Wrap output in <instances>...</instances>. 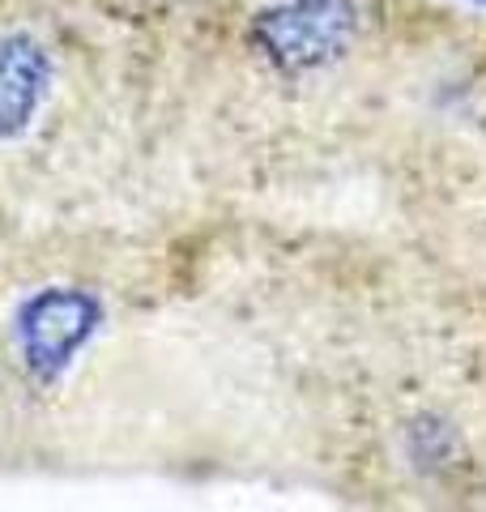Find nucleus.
<instances>
[{"label":"nucleus","mask_w":486,"mask_h":512,"mask_svg":"<svg viewBox=\"0 0 486 512\" xmlns=\"http://www.w3.org/2000/svg\"><path fill=\"white\" fill-rule=\"evenodd\" d=\"M273 52L290 64H316L350 35V9L342 0H299L290 13L265 22Z\"/></svg>","instance_id":"nucleus-2"},{"label":"nucleus","mask_w":486,"mask_h":512,"mask_svg":"<svg viewBox=\"0 0 486 512\" xmlns=\"http://www.w3.org/2000/svg\"><path fill=\"white\" fill-rule=\"evenodd\" d=\"M47 90V60L30 39L0 43V137L18 133L35 116Z\"/></svg>","instance_id":"nucleus-3"},{"label":"nucleus","mask_w":486,"mask_h":512,"mask_svg":"<svg viewBox=\"0 0 486 512\" xmlns=\"http://www.w3.org/2000/svg\"><path fill=\"white\" fill-rule=\"evenodd\" d=\"M90 303L81 295H43L22 316V350L35 372H60L86 338Z\"/></svg>","instance_id":"nucleus-1"}]
</instances>
